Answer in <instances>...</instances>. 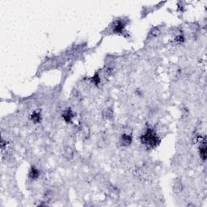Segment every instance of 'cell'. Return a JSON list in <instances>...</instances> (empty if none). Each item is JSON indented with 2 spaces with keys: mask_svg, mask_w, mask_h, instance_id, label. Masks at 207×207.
<instances>
[{
  "mask_svg": "<svg viewBox=\"0 0 207 207\" xmlns=\"http://www.w3.org/2000/svg\"><path fill=\"white\" fill-rule=\"evenodd\" d=\"M40 118H41V116H40V114L38 113H37V112H35V113H33L32 114L31 116V119L34 121V122H37V121H40Z\"/></svg>",
  "mask_w": 207,
  "mask_h": 207,
  "instance_id": "6",
  "label": "cell"
},
{
  "mask_svg": "<svg viewBox=\"0 0 207 207\" xmlns=\"http://www.w3.org/2000/svg\"><path fill=\"white\" fill-rule=\"evenodd\" d=\"M183 189V185L180 179H176L173 183V190L176 193H180Z\"/></svg>",
  "mask_w": 207,
  "mask_h": 207,
  "instance_id": "3",
  "label": "cell"
},
{
  "mask_svg": "<svg viewBox=\"0 0 207 207\" xmlns=\"http://www.w3.org/2000/svg\"><path fill=\"white\" fill-rule=\"evenodd\" d=\"M132 142V138L131 136L129 134H124L121 135V137L120 138V143L122 147H127L130 145V143Z\"/></svg>",
  "mask_w": 207,
  "mask_h": 207,
  "instance_id": "2",
  "label": "cell"
},
{
  "mask_svg": "<svg viewBox=\"0 0 207 207\" xmlns=\"http://www.w3.org/2000/svg\"><path fill=\"white\" fill-rule=\"evenodd\" d=\"M29 178L32 180H36L39 177V171L36 167H32L30 169V172L28 173Z\"/></svg>",
  "mask_w": 207,
  "mask_h": 207,
  "instance_id": "5",
  "label": "cell"
},
{
  "mask_svg": "<svg viewBox=\"0 0 207 207\" xmlns=\"http://www.w3.org/2000/svg\"><path fill=\"white\" fill-rule=\"evenodd\" d=\"M141 142L148 148H154L160 143V140L154 129L148 128L141 136Z\"/></svg>",
  "mask_w": 207,
  "mask_h": 207,
  "instance_id": "1",
  "label": "cell"
},
{
  "mask_svg": "<svg viewBox=\"0 0 207 207\" xmlns=\"http://www.w3.org/2000/svg\"><path fill=\"white\" fill-rule=\"evenodd\" d=\"M104 117H106V118H109V119H110V118H112L113 116V111L111 109H106L104 110Z\"/></svg>",
  "mask_w": 207,
  "mask_h": 207,
  "instance_id": "7",
  "label": "cell"
},
{
  "mask_svg": "<svg viewBox=\"0 0 207 207\" xmlns=\"http://www.w3.org/2000/svg\"><path fill=\"white\" fill-rule=\"evenodd\" d=\"M64 157L67 160H71L74 157V150L70 147H66L64 149Z\"/></svg>",
  "mask_w": 207,
  "mask_h": 207,
  "instance_id": "4",
  "label": "cell"
}]
</instances>
